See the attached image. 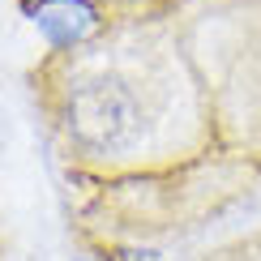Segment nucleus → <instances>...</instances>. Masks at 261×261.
<instances>
[{"instance_id":"f257e3e1","label":"nucleus","mask_w":261,"mask_h":261,"mask_svg":"<svg viewBox=\"0 0 261 261\" xmlns=\"http://www.w3.org/2000/svg\"><path fill=\"white\" fill-rule=\"evenodd\" d=\"M73 13H90V5H82V0H39L35 21L51 43H73L90 26V21H73Z\"/></svg>"}]
</instances>
